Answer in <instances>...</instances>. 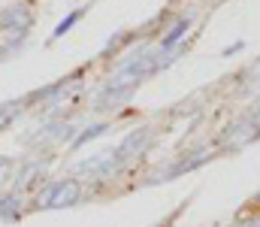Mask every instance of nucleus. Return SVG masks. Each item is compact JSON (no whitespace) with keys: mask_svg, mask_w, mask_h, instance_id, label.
Instances as JSON below:
<instances>
[{"mask_svg":"<svg viewBox=\"0 0 260 227\" xmlns=\"http://www.w3.org/2000/svg\"><path fill=\"white\" fill-rule=\"evenodd\" d=\"M79 194H82V185L76 179H64V182H52L40 197H37V206L43 209H61V206H73L79 203Z\"/></svg>","mask_w":260,"mask_h":227,"instance_id":"1","label":"nucleus"},{"mask_svg":"<svg viewBox=\"0 0 260 227\" xmlns=\"http://www.w3.org/2000/svg\"><path fill=\"white\" fill-rule=\"evenodd\" d=\"M236 227H260L257 218H251V221H242V224H236Z\"/></svg>","mask_w":260,"mask_h":227,"instance_id":"14","label":"nucleus"},{"mask_svg":"<svg viewBox=\"0 0 260 227\" xmlns=\"http://www.w3.org/2000/svg\"><path fill=\"white\" fill-rule=\"evenodd\" d=\"M103 134H106V124H91L85 134L76 137V146H85V143H91V140H97V137H103Z\"/></svg>","mask_w":260,"mask_h":227,"instance_id":"9","label":"nucleus"},{"mask_svg":"<svg viewBox=\"0 0 260 227\" xmlns=\"http://www.w3.org/2000/svg\"><path fill=\"white\" fill-rule=\"evenodd\" d=\"M18 115V106L15 103H6V106H0V127H6L12 118Z\"/></svg>","mask_w":260,"mask_h":227,"instance_id":"11","label":"nucleus"},{"mask_svg":"<svg viewBox=\"0 0 260 227\" xmlns=\"http://www.w3.org/2000/svg\"><path fill=\"white\" fill-rule=\"evenodd\" d=\"M209 157H212V151H197L194 157H182V160L170 164L167 170H157V173L151 176V182H167V179H173V176H179V173H191V170H197L200 164H206Z\"/></svg>","mask_w":260,"mask_h":227,"instance_id":"3","label":"nucleus"},{"mask_svg":"<svg viewBox=\"0 0 260 227\" xmlns=\"http://www.w3.org/2000/svg\"><path fill=\"white\" fill-rule=\"evenodd\" d=\"M79 18H82V9H73V12L67 15L64 21H61V24L55 27V34H52V37H55V40H58V37H64V34L70 30V27H73V24H76V21H79Z\"/></svg>","mask_w":260,"mask_h":227,"instance_id":"10","label":"nucleus"},{"mask_svg":"<svg viewBox=\"0 0 260 227\" xmlns=\"http://www.w3.org/2000/svg\"><path fill=\"white\" fill-rule=\"evenodd\" d=\"M9 173H12V160L9 157H0V182H6Z\"/></svg>","mask_w":260,"mask_h":227,"instance_id":"12","label":"nucleus"},{"mask_svg":"<svg viewBox=\"0 0 260 227\" xmlns=\"http://www.w3.org/2000/svg\"><path fill=\"white\" fill-rule=\"evenodd\" d=\"M27 24H30V12L24 6H6L0 12V27H9L12 34L15 30H27Z\"/></svg>","mask_w":260,"mask_h":227,"instance_id":"6","label":"nucleus"},{"mask_svg":"<svg viewBox=\"0 0 260 227\" xmlns=\"http://www.w3.org/2000/svg\"><path fill=\"white\" fill-rule=\"evenodd\" d=\"M254 124H257V131H260V118H257V121H254Z\"/></svg>","mask_w":260,"mask_h":227,"instance_id":"15","label":"nucleus"},{"mask_svg":"<svg viewBox=\"0 0 260 227\" xmlns=\"http://www.w3.org/2000/svg\"><path fill=\"white\" fill-rule=\"evenodd\" d=\"M191 21H194V15H185V18H179V21H176V24L170 27V34H167V37L160 40V49H157V52H173V49H176V43H179V40H182V37L188 34Z\"/></svg>","mask_w":260,"mask_h":227,"instance_id":"7","label":"nucleus"},{"mask_svg":"<svg viewBox=\"0 0 260 227\" xmlns=\"http://www.w3.org/2000/svg\"><path fill=\"white\" fill-rule=\"evenodd\" d=\"M148 143H151V131H148V127H139V131H130L127 137L121 140V146L115 149V154H118L121 160H127V157H133V154H142Z\"/></svg>","mask_w":260,"mask_h":227,"instance_id":"4","label":"nucleus"},{"mask_svg":"<svg viewBox=\"0 0 260 227\" xmlns=\"http://www.w3.org/2000/svg\"><path fill=\"white\" fill-rule=\"evenodd\" d=\"M121 157L115 154V151H103V154H94V157H88V160H82L79 167H76V173H88V176H94V179H112L118 170H121Z\"/></svg>","mask_w":260,"mask_h":227,"instance_id":"2","label":"nucleus"},{"mask_svg":"<svg viewBox=\"0 0 260 227\" xmlns=\"http://www.w3.org/2000/svg\"><path fill=\"white\" fill-rule=\"evenodd\" d=\"M40 173H43V164H40V160H30V164H27V167L18 173V182H15V188H27V185H30V182H34Z\"/></svg>","mask_w":260,"mask_h":227,"instance_id":"8","label":"nucleus"},{"mask_svg":"<svg viewBox=\"0 0 260 227\" xmlns=\"http://www.w3.org/2000/svg\"><path fill=\"white\" fill-rule=\"evenodd\" d=\"M257 134H260L257 124H254L251 118H245V121H236V124H230V127H227V134H224V143H227V146H233V149H239V146L251 143Z\"/></svg>","mask_w":260,"mask_h":227,"instance_id":"5","label":"nucleus"},{"mask_svg":"<svg viewBox=\"0 0 260 227\" xmlns=\"http://www.w3.org/2000/svg\"><path fill=\"white\" fill-rule=\"evenodd\" d=\"M242 46H245V43H233V46H227V49H224V55H233V52H239Z\"/></svg>","mask_w":260,"mask_h":227,"instance_id":"13","label":"nucleus"}]
</instances>
